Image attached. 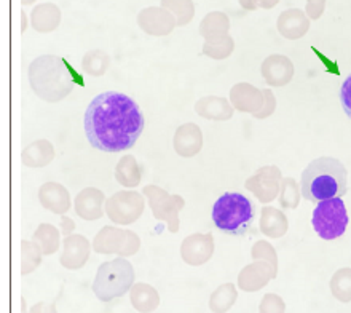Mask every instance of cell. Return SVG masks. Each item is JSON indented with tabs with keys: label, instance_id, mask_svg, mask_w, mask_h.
<instances>
[{
	"label": "cell",
	"instance_id": "13",
	"mask_svg": "<svg viewBox=\"0 0 351 313\" xmlns=\"http://www.w3.org/2000/svg\"><path fill=\"white\" fill-rule=\"evenodd\" d=\"M326 7V0H308V13L311 18H319Z\"/></svg>",
	"mask_w": 351,
	"mask_h": 313
},
{
	"label": "cell",
	"instance_id": "3",
	"mask_svg": "<svg viewBox=\"0 0 351 313\" xmlns=\"http://www.w3.org/2000/svg\"><path fill=\"white\" fill-rule=\"evenodd\" d=\"M256 219V208L245 195L223 194L213 208V221L219 231L233 237H245Z\"/></svg>",
	"mask_w": 351,
	"mask_h": 313
},
{
	"label": "cell",
	"instance_id": "16",
	"mask_svg": "<svg viewBox=\"0 0 351 313\" xmlns=\"http://www.w3.org/2000/svg\"><path fill=\"white\" fill-rule=\"evenodd\" d=\"M31 313H45V307H42V305H37L36 309H34ZM50 313H53V312H50Z\"/></svg>",
	"mask_w": 351,
	"mask_h": 313
},
{
	"label": "cell",
	"instance_id": "8",
	"mask_svg": "<svg viewBox=\"0 0 351 313\" xmlns=\"http://www.w3.org/2000/svg\"><path fill=\"white\" fill-rule=\"evenodd\" d=\"M237 301V292L232 291V288L228 286L227 288V292H217V294H214L213 297V302H211V309L216 312V313H226L228 309H230L233 302Z\"/></svg>",
	"mask_w": 351,
	"mask_h": 313
},
{
	"label": "cell",
	"instance_id": "11",
	"mask_svg": "<svg viewBox=\"0 0 351 313\" xmlns=\"http://www.w3.org/2000/svg\"><path fill=\"white\" fill-rule=\"evenodd\" d=\"M340 101H342L343 111L351 119V74L345 78L342 88H340Z\"/></svg>",
	"mask_w": 351,
	"mask_h": 313
},
{
	"label": "cell",
	"instance_id": "10",
	"mask_svg": "<svg viewBox=\"0 0 351 313\" xmlns=\"http://www.w3.org/2000/svg\"><path fill=\"white\" fill-rule=\"evenodd\" d=\"M261 313H285V304L278 296L268 294L262 302Z\"/></svg>",
	"mask_w": 351,
	"mask_h": 313
},
{
	"label": "cell",
	"instance_id": "5",
	"mask_svg": "<svg viewBox=\"0 0 351 313\" xmlns=\"http://www.w3.org/2000/svg\"><path fill=\"white\" fill-rule=\"evenodd\" d=\"M115 266L117 262L102 266L95 286H93L96 296L102 302H109L115 297L123 296L128 291L131 280H133V272H131L130 267H126L123 272L119 273V270H115Z\"/></svg>",
	"mask_w": 351,
	"mask_h": 313
},
{
	"label": "cell",
	"instance_id": "15",
	"mask_svg": "<svg viewBox=\"0 0 351 313\" xmlns=\"http://www.w3.org/2000/svg\"><path fill=\"white\" fill-rule=\"evenodd\" d=\"M241 5L245 8H254L256 7V0H241Z\"/></svg>",
	"mask_w": 351,
	"mask_h": 313
},
{
	"label": "cell",
	"instance_id": "17",
	"mask_svg": "<svg viewBox=\"0 0 351 313\" xmlns=\"http://www.w3.org/2000/svg\"><path fill=\"white\" fill-rule=\"evenodd\" d=\"M29 2H34V0H24V3H29Z\"/></svg>",
	"mask_w": 351,
	"mask_h": 313
},
{
	"label": "cell",
	"instance_id": "9",
	"mask_svg": "<svg viewBox=\"0 0 351 313\" xmlns=\"http://www.w3.org/2000/svg\"><path fill=\"white\" fill-rule=\"evenodd\" d=\"M136 309L143 313L152 312L158 304V297L154 294V292H149V294H144V292H136V294L131 297Z\"/></svg>",
	"mask_w": 351,
	"mask_h": 313
},
{
	"label": "cell",
	"instance_id": "2",
	"mask_svg": "<svg viewBox=\"0 0 351 313\" xmlns=\"http://www.w3.org/2000/svg\"><path fill=\"white\" fill-rule=\"evenodd\" d=\"M302 195L311 203L342 198L347 194L348 173L343 163L334 156H319L302 173Z\"/></svg>",
	"mask_w": 351,
	"mask_h": 313
},
{
	"label": "cell",
	"instance_id": "4",
	"mask_svg": "<svg viewBox=\"0 0 351 313\" xmlns=\"http://www.w3.org/2000/svg\"><path fill=\"white\" fill-rule=\"evenodd\" d=\"M348 222L347 207L340 197L319 202L313 211V218H311L313 229L323 240L342 237L347 231Z\"/></svg>",
	"mask_w": 351,
	"mask_h": 313
},
{
	"label": "cell",
	"instance_id": "12",
	"mask_svg": "<svg viewBox=\"0 0 351 313\" xmlns=\"http://www.w3.org/2000/svg\"><path fill=\"white\" fill-rule=\"evenodd\" d=\"M165 5H168V7L174 8L176 12L180 13V14H190L189 10L192 8V3H190V0H165Z\"/></svg>",
	"mask_w": 351,
	"mask_h": 313
},
{
	"label": "cell",
	"instance_id": "1",
	"mask_svg": "<svg viewBox=\"0 0 351 313\" xmlns=\"http://www.w3.org/2000/svg\"><path fill=\"white\" fill-rule=\"evenodd\" d=\"M85 131L90 144L97 150H126L133 148L143 135V111L136 101L123 93H101L88 106Z\"/></svg>",
	"mask_w": 351,
	"mask_h": 313
},
{
	"label": "cell",
	"instance_id": "6",
	"mask_svg": "<svg viewBox=\"0 0 351 313\" xmlns=\"http://www.w3.org/2000/svg\"><path fill=\"white\" fill-rule=\"evenodd\" d=\"M280 29L282 34H287L292 29L299 31L302 34L306 29V19L305 14L299 12V10H291V12H285L280 18Z\"/></svg>",
	"mask_w": 351,
	"mask_h": 313
},
{
	"label": "cell",
	"instance_id": "14",
	"mask_svg": "<svg viewBox=\"0 0 351 313\" xmlns=\"http://www.w3.org/2000/svg\"><path fill=\"white\" fill-rule=\"evenodd\" d=\"M257 5H261V7H273V5L278 3V0H256Z\"/></svg>",
	"mask_w": 351,
	"mask_h": 313
},
{
	"label": "cell",
	"instance_id": "7",
	"mask_svg": "<svg viewBox=\"0 0 351 313\" xmlns=\"http://www.w3.org/2000/svg\"><path fill=\"white\" fill-rule=\"evenodd\" d=\"M334 296L342 302L351 301V278H345V270L337 277L335 275L332 281Z\"/></svg>",
	"mask_w": 351,
	"mask_h": 313
}]
</instances>
